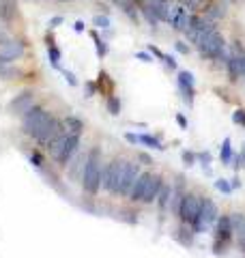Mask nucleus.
<instances>
[{"mask_svg":"<svg viewBox=\"0 0 245 258\" xmlns=\"http://www.w3.org/2000/svg\"><path fill=\"white\" fill-rule=\"evenodd\" d=\"M140 144H146L149 149H155V151H163L161 140L153 134H140Z\"/></svg>","mask_w":245,"mask_h":258,"instance_id":"22","label":"nucleus"},{"mask_svg":"<svg viewBox=\"0 0 245 258\" xmlns=\"http://www.w3.org/2000/svg\"><path fill=\"white\" fill-rule=\"evenodd\" d=\"M183 157H185V161H187V166H194V161H196V155H194V153L185 151V153H183Z\"/></svg>","mask_w":245,"mask_h":258,"instance_id":"38","label":"nucleus"},{"mask_svg":"<svg viewBox=\"0 0 245 258\" xmlns=\"http://www.w3.org/2000/svg\"><path fill=\"white\" fill-rule=\"evenodd\" d=\"M50 118H52L50 112H45L41 106H32L28 112H24L22 114V127H24V132H26L30 138H37V136L41 134V129L47 125V120Z\"/></svg>","mask_w":245,"mask_h":258,"instance_id":"4","label":"nucleus"},{"mask_svg":"<svg viewBox=\"0 0 245 258\" xmlns=\"http://www.w3.org/2000/svg\"><path fill=\"white\" fill-rule=\"evenodd\" d=\"M176 52L187 54V52H190V45H187V43H183V41H176Z\"/></svg>","mask_w":245,"mask_h":258,"instance_id":"39","label":"nucleus"},{"mask_svg":"<svg viewBox=\"0 0 245 258\" xmlns=\"http://www.w3.org/2000/svg\"><path fill=\"white\" fill-rule=\"evenodd\" d=\"M108 110H110V114H120V101H118V97H114V95H110L108 97Z\"/></svg>","mask_w":245,"mask_h":258,"instance_id":"29","label":"nucleus"},{"mask_svg":"<svg viewBox=\"0 0 245 258\" xmlns=\"http://www.w3.org/2000/svg\"><path fill=\"white\" fill-rule=\"evenodd\" d=\"M215 187L222 191V194H232V185L228 183L226 179H217V181H215Z\"/></svg>","mask_w":245,"mask_h":258,"instance_id":"30","label":"nucleus"},{"mask_svg":"<svg viewBox=\"0 0 245 258\" xmlns=\"http://www.w3.org/2000/svg\"><path fill=\"white\" fill-rule=\"evenodd\" d=\"M47 56H50V62H52V67L60 69V52H58V47L50 45V47H47Z\"/></svg>","mask_w":245,"mask_h":258,"instance_id":"27","label":"nucleus"},{"mask_svg":"<svg viewBox=\"0 0 245 258\" xmlns=\"http://www.w3.org/2000/svg\"><path fill=\"white\" fill-rule=\"evenodd\" d=\"M183 189L181 187H172V200H170V211L174 215H178V209H181V203H183Z\"/></svg>","mask_w":245,"mask_h":258,"instance_id":"24","label":"nucleus"},{"mask_svg":"<svg viewBox=\"0 0 245 258\" xmlns=\"http://www.w3.org/2000/svg\"><path fill=\"white\" fill-rule=\"evenodd\" d=\"M125 164H127V159H112L110 164L103 168L101 189H105L108 194H118L120 181H122V172H125Z\"/></svg>","mask_w":245,"mask_h":258,"instance_id":"5","label":"nucleus"},{"mask_svg":"<svg viewBox=\"0 0 245 258\" xmlns=\"http://www.w3.org/2000/svg\"><path fill=\"white\" fill-rule=\"evenodd\" d=\"M200 205H202V200L196 196V194H185L181 209H178V217H181L185 224H192L194 217L200 213Z\"/></svg>","mask_w":245,"mask_h":258,"instance_id":"8","label":"nucleus"},{"mask_svg":"<svg viewBox=\"0 0 245 258\" xmlns=\"http://www.w3.org/2000/svg\"><path fill=\"white\" fill-rule=\"evenodd\" d=\"M140 166L134 164V161H127L125 164V172H122V181H120V187H118V196H127L129 198V191H132L134 183L138 181L140 176Z\"/></svg>","mask_w":245,"mask_h":258,"instance_id":"11","label":"nucleus"},{"mask_svg":"<svg viewBox=\"0 0 245 258\" xmlns=\"http://www.w3.org/2000/svg\"><path fill=\"white\" fill-rule=\"evenodd\" d=\"M217 217H219V213H217L215 203H213L211 198H202L200 213L194 217V222H192L190 226L194 228V232H204V230H209L211 226L217 222Z\"/></svg>","mask_w":245,"mask_h":258,"instance_id":"6","label":"nucleus"},{"mask_svg":"<svg viewBox=\"0 0 245 258\" xmlns=\"http://www.w3.org/2000/svg\"><path fill=\"white\" fill-rule=\"evenodd\" d=\"M161 187H163V179H161V176L159 174H151L149 181H146V185H144V191H142L140 203H144V205L155 203L157 196H159V191H161Z\"/></svg>","mask_w":245,"mask_h":258,"instance_id":"14","label":"nucleus"},{"mask_svg":"<svg viewBox=\"0 0 245 258\" xmlns=\"http://www.w3.org/2000/svg\"><path fill=\"white\" fill-rule=\"evenodd\" d=\"M93 39H95V50L99 54V58H105V56H108V45H105L103 39L97 35V30H93Z\"/></svg>","mask_w":245,"mask_h":258,"instance_id":"26","label":"nucleus"},{"mask_svg":"<svg viewBox=\"0 0 245 258\" xmlns=\"http://www.w3.org/2000/svg\"><path fill=\"white\" fill-rule=\"evenodd\" d=\"M78 147H80V134H71L67 129H63V134L47 147V151H50V155L58 166H67V161L78 151Z\"/></svg>","mask_w":245,"mask_h":258,"instance_id":"2","label":"nucleus"},{"mask_svg":"<svg viewBox=\"0 0 245 258\" xmlns=\"http://www.w3.org/2000/svg\"><path fill=\"white\" fill-rule=\"evenodd\" d=\"M163 64H166L170 71H176V60L172 58V56H163Z\"/></svg>","mask_w":245,"mask_h":258,"instance_id":"33","label":"nucleus"},{"mask_svg":"<svg viewBox=\"0 0 245 258\" xmlns=\"http://www.w3.org/2000/svg\"><path fill=\"white\" fill-rule=\"evenodd\" d=\"M198 159L202 161V166L207 168V172H209V164H211V153H207V151H202L200 155H198Z\"/></svg>","mask_w":245,"mask_h":258,"instance_id":"32","label":"nucleus"},{"mask_svg":"<svg viewBox=\"0 0 245 258\" xmlns=\"http://www.w3.org/2000/svg\"><path fill=\"white\" fill-rule=\"evenodd\" d=\"M73 30H76V32H82V30H84V22L78 20L76 24H73Z\"/></svg>","mask_w":245,"mask_h":258,"instance_id":"42","label":"nucleus"},{"mask_svg":"<svg viewBox=\"0 0 245 258\" xmlns=\"http://www.w3.org/2000/svg\"><path fill=\"white\" fill-rule=\"evenodd\" d=\"M63 71V76H65V80H67V82L71 84V86H76L78 84V80H76V76L71 74V71H67V69H60Z\"/></svg>","mask_w":245,"mask_h":258,"instance_id":"34","label":"nucleus"},{"mask_svg":"<svg viewBox=\"0 0 245 258\" xmlns=\"http://www.w3.org/2000/svg\"><path fill=\"white\" fill-rule=\"evenodd\" d=\"M136 58H138V60H142V62H153V56H151L149 52H138V54H136Z\"/></svg>","mask_w":245,"mask_h":258,"instance_id":"36","label":"nucleus"},{"mask_svg":"<svg viewBox=\"0 0 245 258\" xmlns=\"http://www.w3.org/2000/svg\"><path fill=\"white\" fill-rule=\"evenodd\" d=\"M178 91L185 97V103L192 106L194 103V95H196V82H194V76L190 71H181L178 74Z\"/></svg>","mask_w":245,"mask_h":258,"instance_id":"15","label":"nucleus"},{"mask_svg":"<svg viewBox=\"0 0 245 258\" xmlns=\"http://www.w3.org/2000/svg\"><path fill=\"white\" fill-rule=\"evenodd\" d=\"M224 7H228V5L222 3V0H219V3H215V5H211V9L207 11V15H204V18H209V20H213V22L224 20V18H226V9H224Z\"/></svg>","mask_w":245,"mask_h":258,"instance_id":"21","label":"nucleus"},{"mask_svg":"<svg viewBox=\"0 0 245 258\" xmlns=\"http://www.w3.org/2000/svg\"><path fill=\"white\" fill-rule=\"evenodd\" d=\"M24 54V43L22 41H11L7 39L5 43H0V62H13L18 60L20 56Z\"/></svg>","mask_w":245,"mask_h":258,"instance_id":"13","label":"nucleus"},{"mask_svg":"<svg viewBox=\"0 0 245 258\" xmlns=\"http://www.w3.org/2000/svg\"><path fill=\"white\" fill-rule=\"evenodd\" d=\"M230 185H232V189H239V187H241V181H239V179H232Z\"/></svg>","mask_w":245,"mask_h":258,"instance_id":"45","label":"nucleus"},{"mask_svg":"<svg viewBox=\"0 0 245 258\" xmlns=\"http://www.w3.org/2000/svg\"><path fill=\"white\" fill-rule=\"evenodd\" d=\"M232 120L236 125H241V127H245V110H236L234 114H232Z\"/></svg>","mask_w":245,"mask_h":258,"instance_id":"31","label":"nucleus"},{"mask_svg":"<svg viewBox=\"0 0 245 258\" xmlns=\"http://www.w3.org/2000/svg\"><path fill=\"white\" fill-rule=\"evenodd\" d=\"M103 179V164H101V153L99 149H93L84 159V170H82V187L88 196H95L101 189Z\"/></svg>","mask_w":245,"mask_h":258,"instance_id":"1","label":"nucleus"},{"mask_svg":"<svg viewBox=\"0 0 245 258\" xmlns=\"http://www.w3.org/2000/svg\"><path fill=\"white\" fill-rule=\"evenodd\" d=\"M230 222H232V235L236 237V241L243 239L245 237V215L243 213H232Z\"/></svg>","mask_w":245,"mask_h":258,"instance_id":"19","label":"nucleus"},{"mask_svg":"<svg viewBox=\"0 0 245 258\" xmlns=\"http://www.w3.org/2000/svg\"><path fill=\"white\" fill-rule=\"evenodd\" d=\"M170 200H172V185H163L161 191H159V196H157V205H159V211L161 213H166L170 211Z\"/></svg>","mask_w":245,"mask_h":258,"instance_id":"18","label":"nucleus"},{"mask_svg":"<svg viewBox=\"0 0 245 258\" xmlns=\"http://www.w3.org/2000/svg\"><path fill=\"white\" fill-rule=\"evenodd\" d=\"M93 24L97 28H101V30H108L110 28V18L105 13H99V15H95L93 18Z\"/></svg>","mask_w":245,"mask_h":258,"instance_id":"28","label":"nucleus"},{"mask_svg":"<svg viewBox=\"0 0 245 258\" xmlns=\"http://www.w3.org/2000/svg\"><path fill=\"white\" fill-rule=\"evenodd\" d=\"M32 106H35V95H32L30 91H24V93H20L18 97H15V99H11L9 112L15 116H22L24 112H28Z\"/></svg>","mask_w":245,"mask_h":258,"instance_id":"12","label":"nucleus"},{"mask_svg":"<svg viewBox=\"0 0 245 258\" xmlns=\"http://www.w3.org/2000/svg\"><path fill=\"white\" fill-rule=\"evenodd\" d=\"M142 7H146V9H149L159 22L170 24V20H172L174 7L170 5V0H142Z\"/></svg>","mask_w":245,"mask_h":258,"instance_id":"9","label":"nucleus"},{"mask_svg":"<svg viewBox=\"0 0 245 258\" xmlns=\"http://www.w3.org/2000/svg\"><path fill=\"white\" fill-rule=\"evenodd\" d=\"M93 91H95V84H93V82H88V84H86V97H91Z\"/></svg>","mask_w":245,"mask_h":258,"instance_id":"44","label":"nucleus"},{"mask_svg":"<svg viewBox=\"0 0 245 258\" xmlns=\"http://www.w3.org/2000/svg\"><path fill=\"white\" fill-rule=\"evenodd\" d=\"M190 22H192V13H190V9H187L185 5H176V7H174V11H172V20H170L172 28L185 32L187 26H190Z\"/></svg>","mask_w":245,"mask_h":258,"instance_id":"16","label":"nucleus"},{"mask_svg":"<svg viewBox=\"0 0 245 258\" xmlns=\"http://www.w3.org/2000/svg\"><path fill=\"white\" fill-rule=\"evenodd\" d=\"M181 5H185L187 9H196V7L202 5V0H181Z\"/></svg>","mask_w":245,"mask_h":258,"instance_id":"35","label":"nucleus"},{"mask_svg":"<svg viewBox=\"0 0 245 258\" xmlns=\"http://www.w3.org/2000/svg\"><path fill=\"white\" fill-rule=\"evenodd\" d=\"M63 127L67 129V132H71V134H82V127H84V123H82L80 118H76V116H67L63 120Z\"/></svg>","mask_w":245,"mask_h":258,"instance_id":"25","label":"nucleus"},{"mask_svg":"<svg viewBox=\"0 0 245 258\" xmlns=\"http://www.w3.org/2000/svg\"><path fill=\"white\" fill-rule=\"evenodd\" d=\"M224 64L232 82H236L239 78H245V52H230Z\"/></svg>","mask_w":245,"mask_h":258,"instance_id":"10","label":"nucleus"},{"mask_svg":"<svg viewBox=\"0 0 245 258\" xmlns=\"http://www.w3.org/2000/svg\"><path fill=\"white\" fill-rule=\"evenodd\" d=\"M63 22H65V18H52V20H50V26L56 28V26H60Z\"/></svg>","mask_w":245,"mask_h":258,"instance_id":"41","label":"nucleus"},{"mask_svg":"<svg viewBox=\"0 0 245 258\" xmlns=\"http://www.w3.org/2000/svg\"><path fill=\"white\" fill-rule=\"evenodd\" d=\"M125 140H127V142H132V144H140V136H138V134H132V132H127V134H125Z\"/></svg>","mask_w":245,"mask_h":258,"instance_id":"37","label":"nucleus"},{"mask_svg":"<svg viewBox=\"0 0 245 258\" xmlns=\"http://www.w3.org/2000/svg\"><path fill=\"white\" fill-rule=\"evenodd\" d=\"M239 168H245V149L239 153Z\"/></svg>","mask_w":245,"mask_h":258,"instance_id":"43","label":"nucleus"},{"mask_svg":"<svg viewBox=\"0 0 245 258\" xmlns=\"http://www.w3.org/2000/svg\"><path fill=\"white\" fill-rule=\"evenodd\" d=\"M232 157H234V151H232V142H230V138H226V140H224V144H222V153H219V159H222V164L230 166Z\"/></svg>","mask_w":245,"mask_h":258,"instance_id":"23","label":"nucleus"},{"mask_svg":"<svg viewBox=\"0 0 245 258\" xmlns=\"http://www.w3.org/2000/svg\"><path fill=\"white\" fill-rule=\"evenodd\" d=\"M232 222H230V215H219L217 222H215V243H213V252L215 254H224L226 252V245L230 243L232 239Z\"/></svg>","mask_w":245,"mask_h":258,"instance_id":"7","label":"nucleus"},{"mask_svg":"<svg viewBox=\"0 0 245 258\" xmlns=\"http://www.w3.org/2000/svg\"><path fill=\"white\" fill-rule=\"evenodd\" d=\"M112 3L116 5L118 9H122V13H125L127 18H132L134 22H138V11H136L134 0H112Z\"/></svg>","mask_w":245,"mask_h":258,"instance_id":"20","label":"nucleus"},{"mask_svg":"<svg viewBox=\"0 0 245 258\" xmlns=\"http://www.w3.org/2000/svg\"><path fill=\"white\" fill-rule=\"evenodd\" d=\"M5 41H7V37L3 35V32H0V43H5Z\"/></svg>","mask_w":245,"mask_h":258,"instance_id":"46","label":"nucleus"},{"mask_svg":"<svg viewBox=\"0 0 245 258\" xmlns=\"http://www.w3.org/2000/svg\"><path fill=\"white\" fill-rule=\"evenodd\" d=\"M149 176H151V172H142L140 176H138V181L134 183L132 191H129V198H132L134 203H140L142 191H144V185H146V181H149Z\"/></svg>","mask_w":245,"mask_h":258,"instance_id":"17","label":"nucleus"},{"mask_svg":"<svg viewBox=\"0 0 245 258\" xmlns=\"http://www.w3.org/2000/svg\"><path fill=\"white\" fill-rule=\"evenodd\" d=\"M176 123H178V125H181L183 129H187V118H185L183 114H176Z\"/></svg>","mask_w":245,"mask_h":258,"instance_id":"40","label":"nucleus"},{"mask_svg":"<svg viewBox=\"0 0 245 258\" xmlns=\"http://www.w3.org/2000/svg\"><path fill=\"white\" fill-rule=\"evenodd\" d=\"M196 47H198V52L204 56V58H209V60H222V62L228 60L226 39H224V35L217 28L211 30L204 39H200V43Z\"/></svg>","mask_w":245,"mask_h":258,"instance_id":"3","label":"nucleus"},{"mask_svg":"<svg viewBox=\"0 0 245 258\" xmlns=\"http://www.w3.org/2000/svg\"><path fill=\"white\" fill-rule=\"evenodd\" d=\"M222 3H226V5H234L236 0H222Z\"/></svg>","mask_w":245,"mask_h":258,"instance_id":"47","label":"nucleus"}]
</instances>
